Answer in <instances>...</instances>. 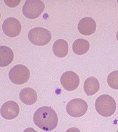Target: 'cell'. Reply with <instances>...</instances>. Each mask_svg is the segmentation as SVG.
Listing matches in <instances>:
<instances>
[{
  "mask_svg": "<svg viewBox=\"0 0 118 132\" xmlns=\"http://www.w3.org/2000/svg\"><path fill=\"white\" fill-rule=\"evenodd\" d=\"M34 123L45 131H50L56 127L58 122L57 115L51 107L43 106L38 108L33 117Z\"/></svg>",
  "mask_w": 118,
  "mask_h": 132,
  "instance_id": "cell-1",
  "label": "cell"
},
{
  "mask_svg": "<svg viewBox=\"0 0 118 132\" xmlns=\"http://www.w3.org/2000/svg\"><path fill=\"white\" fill-rule=\"evenodd\" d=\"M116 105L114 99L109 95L104 94L98 97L95 103L96 111L101 116L108 117L115 113Z\"/></svg>",
  "mask_w": 118,
  "mask_h": 132,
  "instance_id": "cell-2",
  "label": "cell"
},
{
  "mask_svg": "<svg viewBox=\"0 0 118 132\" xmlns=\"http://www.w3.org/2000/svg\"><path fill=\"white\" fill-rule=\"evenodd\" d=\"M30 42L37 46H43L47 44L51 38L50 31L44 28L36 27L30 30L28 34Z\"/></svg>",
  "mask_w": 118,
  "mask_h": 132,
  "instance_id": "cell-3",
  "label": "cell"
},
{
  "mask_svg": "<svg viewBox=\"0 0 118 132\" xmlns=\"http://www.w3.org/2000/svg\"><path fill=\"white\" fill-rule=\"evenodd\" d=\"M45 8L44 3L40 0H27L22 8L24 15L30 19L38 18Z\"/></svg>",
  "mask_w": 118,
  "mask_h": 132,
  "instance_id": "cell-4",
  "label": "cell"
},
{
  "mask_svg": "<svg viewBox=\"0 0 118 132\" xmlns=\"http://www.w3.org/2000/svg\"><path fill=\"white\" fill-rule=\"evenodd\" d=\"M30 73L26 66L18 64L14 66L9 71V77L12 82L21 85L26 83L30 78Z\"/></svg>",
  "mask_w": 118,
  "mask_h": 132,
  "instance_id": "cell-5",
  "label": "cell"
},
{
  "mask_svg": "<svg viewBox=\"0 0 118 132\" xmlns=\"http://www.w3.org/2000/svg\"><path fill=\"white\" fill-rule=\"evenodd\" d=\"M88 105L84 100L80 98L73 99L66 106V110L69 115L77 118L83 116L87 112Z\"/></svg>",
  "mask_w": 118,
  "mask_h": 132,
  "instance_id": "cell-6",
  "label": "cell"
},
{
  "mask_svg": "<svg viewBox=\"0 0 118 132\" xmlns=\"http://www.w3.org/2000/svg\"><path fill=\"white\" fill-rule=\"evenodd\" d=\"M61 82L63 88L68 91H72L78 87L80 79L75 72L68 71L64 72L61 78Z\"/></svg>",
  "mask_w": 118,
  "mask_h": 132,
  "instance_id": "cell-7",
  "label": "cell"
},
{
  "mask_svg": "<svg viewBox=\"0 0 118 132\" xmlns=\"http://www.w3.org/2000/svg\"><path fill=\"white\" fill-rule=\"evenodd\" d=\"M2 29L5 35L11 38H13L19 35L21 26L20 22L16 18L9 17L4 21Z\"/></svg>",
  "mask_w": 118,
  "mask_h": 132,
  "instance_id": "cell-8",
  "label": "cell"
},
{
  "mask_svg": "<svg viewBox=\"0 0 118 132\" xmlns=\"http://www.w3.org/2000/svg\"><path fill=\"white\" fill-rule=\"evenodd\" d=\"M20 108L17 103L13 101L5 102L2 105L0 112L5 119L10 120L17 117L19 113Z\"/></svg>",
  "mask_w": 118,
  "mask_h": 132,
  "instance_id": "cell-9",
  "label": "cell"
},
{
  "mask_svg": "<svg viewBox=\"0 0 118 132\" xmlns=\"http://www.w3.org/2000/svg\"><path fill=\"white\" fill-rule=\"evenodd\" d=\"M96 28L95 21L90 17L84 18L78 23V29L80 34L90 36L95 32Z\"/></svg>",
  "mask_w": 118,
  "mask_h": 132,
  "instance_id": "cell-10",
  "label": "cell"
},
{
  "mask_svg": "<svg viewBox=\"0 0 118 132\" xmlns=\"http://www.w3.org/2000/svg\"><path fill=\"white\" fill-rule=\"evenodd\" d=\"M19 97L21 101L24 104L28 105L35 104L37 99L36 92L30 87L23 89L20 92Z\"/></svg>",
  "mask_w": 118,
  "mask_h": 132,
  "instance_id": "cell-11",
  "label": "cell"
},
{
  "mask_svg": "<svg viewBox=\"0 0 118 132\" xmlns=\"http://www.w3.org/2000/svg\"><path fill=\"white\" fill-rule=\"evenodd\" d=\"M53 51L56 56L60 58L64 57L68 53V42L64 39H58L53 45Z\"/></svg>",
  "mask_w": 118,
  "mask_h": 132,
  "instance_id": "cell-12",
  "label": "cell"
},
{
  "mask_svg": "<svg viewBox=\"0 0 118 132\" xmlns=\"http://www.w3.org/2000/svg\"><path fill=\"white\" fill-rule=\"evenodd\" d=\"M99 88V81L97 78L93 76L88 77L84 83V90L88 96L95 94L98 92Z\"/></svg>",
  "mask_w": 118,
  "mask_h": 132,
  "instance_id": "cell-13",
  "label": "cell"
},
{
  "mask_svg": "<svg viewBox=\"0 0 118 132\" xmlns=\"http://www.w3.org/2000/svg\"><path fill=\"white\" fill-rule=\"evenodd\" d=\"M13 59V54L9 47L0 46V67H4L11 63Z\"/></svg>",
  "mask_w": 118,
  "mask_h": 132,
  "instance_id": "cell-14",
  "label": "cell"
},
{
  "mask_svg": "<svg viewBox=\"0 0 118 132\" xmlns=\"http://www.w3.org/2000/svg\"><path fill=\"white\" fill-rule=\"evenodd\" d=\"M90 44L89 41L83 39H77L73 42L72 50L73 52L78 55L85 54L90 48Z\"/></svg>",
  "mask_w": 118,
  "mask_h": 132,
  "instance_id": "cell-15",
  "label": "cell"
},
{
  "mask_svg": "<svg viewBox=\"0 0 118 132\" xmlns=\"http://www.w3.org/2000/svg\"><path fill=\"white\" fill-rule=\"evenodd\" d=\"M107 81L111 88L118 89V70L113 71L109 74Z\"/></svg>",
  "mask_w": 118,
  "mask_h": 132,
  "instance_id": "cell-16",
  "label": "cell"
},
{
  "mask_svg": "<svg viewBox=\"0 0 118 132\" xmlns=\"http://www.w3.org/2000/svg\"><path fill=\"white\" fill-rule=\"evenodd\" d=\"M65 132H80V131L77 128L72 127L68 129Z\"/></svg>",
  "mask_w": 118,
  "mask_h": 132,
  "instance_id": "cell-17",
  "label": "cell"
},
{
  "mask_svg": "<svg viewBox=\"0 0 118 132\" xmlns=\"http://www.w3.org/2000/svg\"><path fill=\"white\" fill-rule=\"evenodd\" d=\"M23 132H38L37 131L35 130V129L32 128H27Z\"/></svg>",
  "mask_w": 118,
  "mask_h": 132,
  "instance_id": "cell-18",
  "label": "cell"
},
{
  "mask_svg": "<svg viewBox=\"0 0 118 132\" xmlns=\"http://www.w3.org/2000/svg\"><path fill=\"white\" fill-rule=\"evenodd\" d=\"M116 39L118 41V30L117 31L116 33Z\"/></svg>",
  "mask_w": 118,
  "mask_h": 132,
  "instance_id": "cell-19",
  "label": "cell"
},
{
  "mask_svg": "<svg viewBox=\"0 0 118 132\" xmlns=\"http://www.w3.org/2000/svg\"><path fill=\"white\" fill-rule=\"evenodd\" d=\"M1 13H0V19H1Z\"/></svg>",
  "mask_w": 118,
  "mask_h": 132,
  "instance_id": "cell-20",
  "label": "cell"
},
{
  "mask_svg": "<svg viewBox=\"0 0 118 132\" xmlns=\"http://www.w3.org/2000/svg\"><path fill=\"white\" fill-rule=\"evenodd\" d=\"M117 132H118V130H117Z\"/></svg>",
  "mask_w": 118,
  "mask_h": 132,
  "instance_id": "cell-21",
  "label": "cell"
},
{
  "mask_svg": "<svg viewBox=\"0 0 118 132\" xmlns=\"http://www.w3.org/2000/svg\"><path fill=\"white\" fill-rule=\"evenodd\" d=\"M117 2H118V1H117Z\"/></svg>",
  "mask_w": 118,
  "mask_h": 132,
  "instance_id": "cell-22",
  "label": "cell"
}]
</instances>
